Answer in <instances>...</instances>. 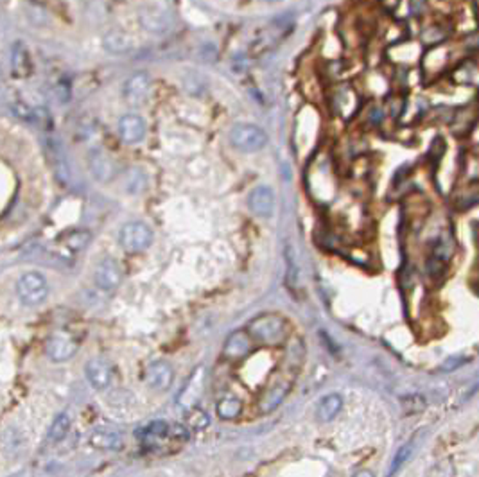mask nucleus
I'll return each instance as SVG.
<instances>
[{"label":"nucleus","mask_w":479,"mask_h":477,"mask_svg":"<svg viewBox=\"0 0 479 477\" xmlns=\"http://www.w3.org/2000/svg\"><path fill=\"white\" fill-rule=\"evenodd\" d=\"M90 165H92V171L97 180H106V178L110 176V164H108L106 158H104L102 155L92 156Z\"/></svg>","instance_id":"obj_27"},{"label":"nucleus","mask_w":479,"mask_h":477,"mask_svg":"<svg viewBox=\"0 0 479 477\" xmlns=\"http://www.w3.org/2000/svg\"><path fill=\"white\" fill-rule=\"evenodd\" d=\"M77 352V341L68 332H56L45 343V354L53 361L63 362L74 357Z\"/></svg>","instance_id":"obj_5"},{"label":"nucleus","mask_w":479,"mask_h":477,"mask_svg":"<svg viewBox=\"0 0 479 477\" xmlns=\"http://www.w3.org/2000/svg\"><path fill=\"white\" fill-rule=\"evenodd\" d=\"M250 352H252V337L248 336L246 330L234 332L227 339V343H225V348H223V355L228 361H241Z\"/></svg>","instance_id":"obj_10"},{"label":"nucleus","mask_w":479,"mask_h":477,"mask_svg":"<svg viewBox=\"0 0 479 477\" xmlns=\"http://www.w3.org/2000/svg\"><path fill=\"white\" fill-rule=\"evenodd\" d=\"M343 409V398L337 393H330L327 397H323L318 402V409H316V416L321 422H330V420L336 418L339 415V411Z\"/></svg>","instance_id":"obj_14"},{"label":"nucleus","mask_w":479,"mask_h":477,"mask_svg":"<svg viewBox=\"0 0 479 477\" xmlns=\"http://www.w3.org/2000/svg\"><path fill=\"white\" fill-rule=\"evenodd\" d=\"M90 445L95 447V449H101V451H119L122 447V438L119 436L113 431H95V433L90 436Z\"/></svg>","instance_id":"obj_15"},{"label":"nucleus","mask_w":479,"mask_h":477,"mask_svg":"<svg viewBox=\"0 0 479 477\" xmlns=\"http://www.w3.org/2000/svg\"><path fill=\"white\" fill-rule=\"evenodd\" d=\"M142 24L147 31L151 32H162L167 29V22L162 13H156V11H146L142 15Z\"/></svg>","instance_id":"obj_25"},{"label":"nucleus","mask_w":479,"mask_h":477,"mask_svg":"<svg viewBox=\"0 0 479 477\" xmlns=\"http://www.w3.org/2000/svg\"><path fill=\"white\" fill-rule=\"evenodd\" d=\"M289 389H291V384H289L288 380H279V382H275L273 386H270L266 391H262L257 402L259 413H261V415H267V413L275 411L276 407L284 402V398L288 397Z\"/></svg>","instance_id":"obj_8"},{"label":"nucleus","mask_w":479,"mask_h":477,"mask_svg":"<svg viewBox=\"0 0 479 477\" xmlns=\"http://www.w3.org/2000/svg\"><path fill=\"white\" fill-rule=\"evenodd\" d=\"M120 246L124 247L126 252L137 253L144 252L146 247L151 246L153 243V232L147 225L140 221L128 223V225L120 230Z\"/></svg>","instance_id":"obj_4"},{"label":"nucleus","mask_w":479,"mask_h":477,"mask_svg":"<svg viewBox=\"0 0 479 477\" xmlns=\"http://www.w3.org/2000/svg\"><path fill=\"white\" fill-rule=\"evenodd\" d=\"M248 207L255 216L270 217L275 208V194L270 187H257L248 196Z\"/></svg>","instance_id":"obj_9"},{"label":"nucleus","mask_w":479,"mask_h":477,"mask_svg":"<svg viewBox=\"0 0 479 477\" xmlns=\"http://www.w3.org/2000/svg\"><path fill=\"white\" fill-rule=\"evenodd\" d=\"M122 282V271L119 262L113 259H104L95 270V283L102 291H115Z\"/></svg>","instance_id":"obj_7"},{"label":"nucleus","mask_w":479,"mask_h":477,"mask_svg":"<svg viewBox=\"0 0 479 477\" xmlns=\"http://www.w3.org/2000/svg\"><path fill=\"white\" fill-rule=\"evenodd\" d=\"M90 232L86 230H74V232H68L65 237H63V243L67 244L68 250H72V252H79V250H83V247H86V244L90 243Z\"/></svg>","instance_id":"obj_23"},{"label":"nucleus","mask_w":479,"mask_h":477,"mask_svg":"<svg viewBox=\"0 0 479 477\" xmlns=\"http://www.w3.org/2000/svg\"><path fill=\"white\" fill-rule=\"evenodd\" d=\"M402 404H404V409H406V413H418V411H424L426 409V398L422 397V395H409V397L402 398Z\"/></svg>","instance_id":"obj_28"},{"label":"nucleus","mask_w":479,"mask_h":477,"mask_svg":"<svg viewBox=\"0 0 479 477\" xmlns=\"http://www.w3.org/2000/svg\"><path fill=\"white\" fill-rule=\"evenodd\" d=\"M252 341L262 346H276L288 337V323L279 314H261L246 327Z\"/></svg>","instance_id":"obj_1"},{"label":"nucleus","mask_w":479,"mask_h":477,"mask_svg":"<svg viewBox=\"0 0 479 477\" xmlns=\"http://www.w3.org/2000/svg\"><path fill=\"white\" fill-rule=\"evenodd\" d=\"M169 427H171V425L165 424L164 420H155V422H151V424L144 429L142 434H138V438H142L146 443L158 442V440H162V438L167 436Z\"/></svg>","instance_id":"obj_20"},{"label":"nucleus","mask_w":479,"mask_h":477,"mask_svg":"<svg viewBox=\"0 0 479 477\" xmlns=\"http://www.w3.org/2000/svg\"><path fill=\"white\" fill-rule=\"evenodd\" d=\"M29 71V54L22 44H17L13 47V72L18 75L27 74Z\"/></svg>","instance_id":"obj_24"},{"label":"nucleus","mask_w":479,"mask_h":477,"mask_svg":"<svg viewBox=\"0 0 479 477\" xmlns=\"http://www.w3.org/2000/svg\"><path fill=\"white\" fill-rule=\"evenodd\" d=\"M243 413V402L236 397H225L218 402V415L223 420H236Z\"/></svg>","instance_id":"obj_17"},{"label":"nucleus","mask_w":479,"mask_h":477,"mask_svg":"<svg viewBox=\"0 0 479 477\" xmlns=\"http://www.w3.org/2000/svg\"><path fill=\"white\" fill-rule=\"evenodd\" d=\"M68 431H71V416L67 413H62V415L56 416V420L53 422L49 429V440L54 443L63 442L67 438Z\"/></svg>","instance_id":"obj_18"},{"label":"nucleus","mask_w":479,"mask_h":477,"mask_svg":"<svg viewBox=\"0 0 479 477\" xmlns=\"http://www.w3.org/2000/svg\"><path fill=\"white\" fill-rule=\"evenodd\" d=\"M126 99L131 104H142L149 95V75L144 72H137L126 81Z\"/></svg>","instance_id":"obj_11"},{"label":"nucleus","mask_w":479,"mask_h":477,"mask_svg":"<svg viewBox=\"0 0 479 477\" xmlns=\"http://www.w3.org/2000/svg\"><path fill=\"white\" fill-rule=\"evenodd\" d=\"M86 377H88V382L95 389H106L111 382V377H113V371L108 362L101 361V359H92V361L86 364Z\"/></svg>","instance_id":"obj_12"},{"label":"nucleus","mask_w":479,"mask_h":477,"mask_svg":"<svg viewBox=\"0 0 479 477\" xmlns=\"http://www.w3.org/2000/svg\"><path fill=\"white\" fill-rule=\"evenodd\" d=\"M173 379L174 371L173 368H171V364H167V362H151V364L146 368V371H144L146 384L151 389H155V391H165V389L171 388Z\"/></svg>","instance_id":"obj_6"},{"label":"nucleus","mask_w":479,"mask_h":477,"mask_svg":"<svg viewBox=\"0 0 479 477\" xmlns=\"http://www.w3.org/2000/svg\"><path fill=\"white\" fill-rule=\"evenodd\" d=\"M230 142L243 153H255L266 146L267 135L255 124H237L230 131Z\"/></svg>","instance_id":"obj_3"},{"label":"nucleus","mask_w":479,"mask_h":477,"mask_svg":"<svg viewBox=\"0 0 479 477\" xmlns=\"http://www.w3.org/2000/svg\"><path fill=\"white\" fill-rule=\"evenodd\" d=\"M102 44H104V49L110 50V53L113 54L128 53V50L131 49V38L120 31L108 32V35L104 36V41H102Z\"/></svg>","instance_id":"obj_16"},{"label":"nucleus","mask_w":479,"mask_h":477,"mask_svg":"<svg viewBox=\"0 0 479 477\" xmlns=\"http://www.w3.org/2000/svg\"><path fill=\"white\" fill-rule=\"evenodd\" d=\"M185 422L187 425L194 429V431H203V429L209 427L210 416L207 415V411L201 409V407H191L185 415Z\"/></svg>","instance_id":"obj_22"},{"label":"nucleus","mask_w":479,"mask_h":477,"mask_svg":"<svg viewBox=\"0 0 479 477\" xmlns=\"http://www.w3.org/2000/svg\"><path fill=\"white\" fill-rule=\"evenodd\" d=\"M119 133L128 144H137L146 135V124L138 115H124L119 122Z\"/></svg>","instance_id":"obj_13"},{"label":"nucleus","mask_w":479,"mask_h":477,"mask_svg":"<svg viewBox=\"0 0 479 477\" xmlns=\"http://www.w3.org/2000/svg\"><path fill=\"white\" fill-rule=\"evenodd\" d=\"M354 477H375V476H373V474L370 472V470H359V472L355 474Z\"/></svg>","instance_id":"obj_30"},{"label":"nucleus","mask_w":479,"mask_h":477,"mask_svg":"<svg viewBox=\"0 0 479 477\" xmlns=\"http://www.w3.org/2000/svg\"><path fill=\"white\" fill-rule=\"evenodd\" d=\"M49 153L50 156H53V164L54 167H56V174H58L62 180H67L68 165H67L65 156H63V153L59 151V146H53V144H49Z\"/></svg>","instance_id":"obj_26"},{"label":"nucleus","mask_w":479,"mask_h":477,"mask_svg":"<svg viewBox=\"0 0 479 477\" xmlns=\"http://www.w3.org/2000/svg\"><path fill=\"white\" fill-rule=\"evenodd\" d=\"M413 451H415V442H408L406 445L400 447L399 451H397L395 458H393V461H391V467L390 470H388V477L395 476V474L402 469L404 465L408 463L409 458L413 456Z\"/></svg>","instance_id":"obj_21"},{"label":"nucleus","mask_w":479,"mask_h":477,"mask_svg":"<svg viewBox=\"0 0 479 477\" xmlns=\"http://www.w3.org/2000/svg\"><path fill=\"white\" fill-rule=\"evenodd\" d=\"M17 294L24 305L38 307L40 303H44L47 294H49V286H47V280H45L44 274L29 271V273L22 274L18 279Z\"/></svg>","instance_id":"obj_2"},{"label":"nucleus","mask_w":479,"mask_h":477,"mask_svg":"<svg viewBox=\"0 0 479 477\" xmlns=\"http://www.w3.org/2000/svg\"><path fill=\"white\" fill-rule=\"evenodd\" d=\"M462 364H465V359L463 357H451V359H447V361H445V364L442 366V370L453 371V370H456V368L462 366Z\"/></svg>","instance_id":"obj_29"},{"label":"nucleus","mask_w":479,"mask_h":477,"mask_svg":"<svg viewBox=\"0 0 479 477\" xmlns=\"http://www.w3.org/2000/svg\"><path fill=\"white\" fill-rule=\"evenodd\" d=\"M285 265H288V273H285V280L291 288H297L298 280H300V265H298L297 253L291 244L285 246Z\"/></svg>","instance_id":"obj_19"}]
</instances>
